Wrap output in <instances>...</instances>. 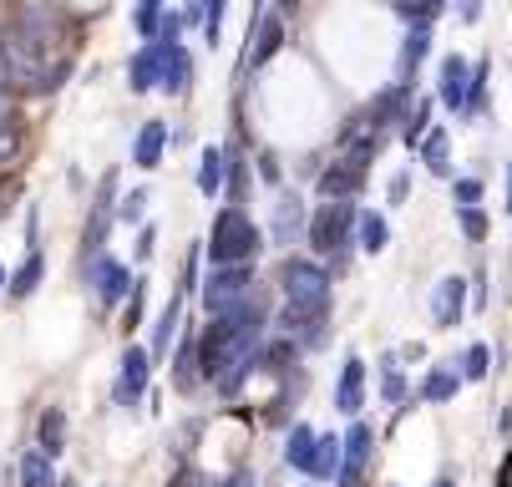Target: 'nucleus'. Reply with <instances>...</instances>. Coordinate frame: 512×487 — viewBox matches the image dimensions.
I'll use <instances>...</instances> for the list:
<instances>
[{
    "instance_id": "obj_12",
    "label": "nucleus",
    "mask_w": 512,
    "mask_h": 487,
    "mask_svg": "<svg viewBox=\"0 0 512 487\" xmlns=\"http://www.w3.org/2000/svg\"><path fill=\"white\" fill-rule=\"evenodd\" d=\"M406 112H411V82H396L391 92H381V97L371 102V112H365V127L381 132V127H391V122H406Z\"/></svg>"
},
{
    "instance_id": "obj_9",
    "label": "nucleus",
    "mask_w": 512,
    "mask_h": 487,
    "mask_svg": "<svg viewBox=\"0 0 512 487\" xmlns=\"http://www.w3.org/2000/svg\"><path fill=\"white\" fill-rule=\"evenodd\" d=\"M436 92H442V102L452 112H467V102H472V61L467 56H447L442 77H436Z\"/></svg>"
},
{
    "instance_id": "obj_31",
    "label": "nucleus",
    "mask_w": 512,
    "mask_h": 487,
    "mask_svg": "<svg viewBox=\"0 0 512 487\" xmlns=\"http://www.w3.org/2000/svg\"><path fill=\"white\" fill-rule=\"evenodd\" d=\"M457 386H462L457 366H452V371H431V376H426V386H421V396H426V401H452V396H457Z\"/></svg>"
},
{
    "instance_id": "obj_48",
    "label": "nucleus",
    "mask_w": 512,
    "mask_h": 487,
    "mask_svg": "<svg viewBox=\"0 0 512 487\" xmlns=\"http://www.w3.org/2000/svg\"><path fill=\"white\" fill-rule=\"evenodd\" d=\"M279 11H284V16H295V11H300V0H279Z\"/></svg>"
},
{
    "instance_id": "obj_39",
    "label": "nucleus",
    "mask_w": 512,
    "mask_h": 487,
    "mask_svg": "<svg viewBox=\"0 0 512 487\" xmlns=\"http://www.w3.org/2000/svg\"><path fill=\"white\" fill-rule=\"evenodd\" d=\"M381 396H386V401H401V396H406V381H401L396 361H386V376H381Z\"/></svg>"
},
{
    "instance_id": "obj_18",
    "label": "nucleus",
    "mask_w": 512,
    "mask_h": 487,
    "mask_svg": "<svg viewBox=\"0 0 512 487\" xmlns=\"http://www.w3.org/2000/svg\"><path fill=\"white\" fill-rule=\"evenodd\" d=\"M279 46H284V21H279V16H259V41L249 46L244 66H264Z\"/></svg>"
},
{
    "instance_id": "obj_24",
    "label": "nucleus",
    "mask_w": 512,
    "mask_h": 487,
    "mask_svg": "<svg viewBox=\"0 0 512 487\" xmlns=\"http://www.w3.org/2000/svg\"><path fill=\"white\" fill-rule=\"evenodd\" d=\"M41 274H46V259H41V249H31V254H26V264H21V269L11 274L6 295H11V300H26V295H31V290L41 285Z\"/></svg>"
},
{
    "instance_id": "obj_37",
    "label": "nucleus",
    "mask_w": 512,
    "mask_h": 487,
    "mask_svg": "<svg viewBox=\"0 0 512 487\" xmlns=\"http://www.w3.org/2000/svg\"><path fill=\"white\" fill-rule=\"evenodd\" d=\"M462 376L467 381H482L487 376V345H472V351L462 356Z\"/></svg>"
},
{
    "instance_id": "obj_26",
    "label": "nucleus",
    "mask_w": 512,
    "mask_h": 487,
    "mask_svg": "<svg viewBox=\"0 0 512 487\" xmlns=\"http://www.w3.org/2000/svg\"><path fill=\"white\" fill-rule=\"evenodd\" d=\"M51 462H56V457L41 452V447L26 452V457H21V487H56V467H51Z\"/></svg>"
},
{
    "instance_id": "obj_50",
    "label": "nucleus",
    "mask_w": 512,
    "mask_h": 487,
    "mask_svg": "<svg viewBox=\"0 0 512 487\" xmlns=\"http://www.w3.org/2000/svg\"><path fill=\"white\" fill-rule=\"evenodd\" d=\"M6 285H11V280H6V264H0V295H6Z\"/></svg>"
},
{
    "instance_id": "obj_30",
    "label": "nucleus",
    "mask_w": 512,
    "mask_h": 487,
    "mask_svg": "<svg viewBox=\"0 0 512 487\" xmlns=\"http://www.w3.org/2000/svg\"><path fill=\"white\" fill-rule=\"evenodd\" d=\"M289 361H295V340H274V345H259V371H289Z\"/></svg>"
},
{
    "instance_id": "obj_6",
    "label": "nucleus",
    "mask_w": 512,
    "mask_h": 487,
    "mask_svg": "<svg viewBox=\"0 0 512 487\" xmlns=\"http://www.w3.org/2000/svg\"><path fill=\"white\" fill-rule=\"evenodd\" d=\"M87 280H92V290H97V300L102 305H117V300H127L132 295V274L117 264V259H107V254H92L87 259Z\"/></svg>"
},
{
    "instance_id": "obj_49",
    "label": "nucleus",
    "mask_w": 512,
    "mask_h": 487,
    "mask_svg": "<svg viewBox=\"0 0 512 487\" xmlns=\"http://www.w3.org/2000/svg\"><path fill=\"white\" fill-rule=\"evenodd\" d=\"M507 214H512V168H507Z\"/></svg>"
},
{
    "instance_id": "obj_3",
    "label": "nucleus",
    "mask_w": 512,
    "mask_h": 487,
    "mask_svg": "<svg viewBox=\"0 0 512 487\" xmlns=\"http://www.w3.org/2000/svg\"><path fill=\"white\" fill-rule=\"evenodd\" d=\"M279 285L289 295V310H305V315H325L330 310V274L310 259H289Z\"/></svg>"
},
{
    "instance_id": "obj_15",
    "label": "nucleus",
    "mask_w": 512,
    "mask_h": 487,
    "mask_svg": "<svg viewBox=\"0 0 512 487\" xmlns=\"http://www.w3.org/2000/svg\"><path fill=\"white\" fill-rule=\"evenodd\" d=\"M163 46H168V56H163V92L168 97H183L188 82H193V56L178 41H163Z\"/></svg>"
},
{
    "instance_id": "obj_35",
    "label": "nucleus",
    "mask_w": 512,
    "mask_h": 487,
    "mask_svg": "<svg viewBox=\"0 0 512 487\" xmlns=\"http://www.w3.org/2000/svg\"><path fill=\"white\" fill-rule=\"evenodd\" d=\"M457 219H462V234H467L472 244H482V239H487V214H482V208L462 203V208H457Z\"/></svg>"
},
{
    "instance_id": "obj_38",
    "label": "nucleus",
    "mask_w": 512,
    "mask_h": 487,
    "mask_svg": "<svg viewBox=\"0 0 512 487\" xmlns=\"http://www.w3.org/2000/svg\"><path fill=\"white\" fill-rule=\"evenodd\" d=\"M142 305H148V280H137V285H132V300H127V330H137Z\"/></svg>"
},
{
    "instance_id": "obj_21",
    "label": "nucleus",
    "mask_w": 512,
    "mask_h": 487,
    "mask_svg": "<svg viewBox=\"0 0 512 487\" xmlns=\"http://www.w3.org/2000/svg\"><path fill=\"white\" fill-rule=\"evenodd\" d=\"M36 447L41 452H51V457H61L66 452V411L61 406H51V411H41V427H36Z\"/></svg>"
},
{
    "instance_id": "obj_2",
    "label": "nucleus",
    "mask_w": 512,
    "mask_h": 487,
    "mask_svg": "<svg viewBox=\"0 0 512 487\" xmlns=\"http://www.w3.org/2000/svg\"><path fill=\"white\" fill-rule=\"evenodd\" d=\"M259 244H264V234L244 208H224L213 219V234H208V259L213 264H249L259 254Z\"/></svg>"
},
{
    "instance_id": "obj_32",
    "label": "nucleus",
    "mask_w": 512,
    "mask_h": 487,
    "mask_svg": "<svg viewBox=\"0 0 512 487\" xmlns=\"http://www.w3.org/2000/svg\"><path fill=\"white\" fill-rule=\"evenodd\" d=\"M132 26H137V36H158V26H163V0H137V11H132Z\"/></svg>"
},
{
    "instance_id": "obj_45",
    "label": "nucleus",
    "mask_w": 512,
    "mask_h": 487,
    "mask_svg": "<svg viewBox=\"0 0 512 487\" xmlns=\"http://www.w3.org/2000/svg\"><path fill=\"white\" fill-rule=\"evenodd\" d=\"M477 16H482V0H462V21H467V26H472V21H477Z\"/></svg>"
},
{
    "instance_id": "obj_27",
    "label": "nucleus",
    "mask_w": 512,
    "mask_h": 487,
    "mask_svg": "<svg viewBox=\"0 0 512 487\" xmlns=\"http://www.w3.org/2000/svg\"><path fill=\"white\" fill-rule=\"evenodd\" d=\"M355 234H360V249H365V254H381V249L391 244V224H386L381 214H360Z\"/></svg>"
},
{
    "instance_id": "obj_23",
    "label": "nucleus",
    "mask_w": 512,
    "mask_h": 487,
    "mask_svg": "<svg viewBox=\"0 0 512 487\" xmlns=\"http://www.w3.org/2000/svg\"><path fill=\"white\" fill-rule=\"evenodd\" d=\"M26 148V132H21V117L16 112H0V173H6Z\"/></svg>"
},
{
    "instance_id": "obj_11",
    "label": "nucleus",
    "mask_w": 512,
    "mask_h": 487,
    "mask_svg": "<svg viewBox=\"0 0 512 487\" xmlns=\"http://www.w3.org/2000/svg\"><path fill=\"white\" fill-rule=\"evenodd\" d=\"M365 168H371V163H365L360 153H345L335 168L320 173V193H325V198H350V193H360V188H365Z\"/></svg>"
},
{
    "instance_id": "obj_43",
    "label": "nucleus",
    "mask_w": 512,
    "mask_h": 487,
    "mask_svg": "<svg viewBox=\"0 0 512 487\" xmlns=\"http://www.w3.org/2000/svg\"><path fill=\"white\" fill-rule=\"evenodd\" d=\"M213 487H254V477H249V472H234V477H224V482H213Z\"/></svg>"
},
{
    "instance_id": "obj_41",
    "label": "nucleus",
    "mask_w": 512,
    "mask_h": 487,
    "mask_svg": "<svg viewBox=\"0 0 512 487\" xmlns=\"http://www.w3.org/2000/svg\"><path fill=\"white\" fill-rule=\"evenodd\" d=\"M457 198H462V203H477V198H482V183H477V178H462V183H457Z\"/></svg>"
},
{
    "instance_id": "obj_20",
    "label": "nucleus",
    "mask_w": 512,
    "mask_h": 487,
    "mask_svg": "<svg viewBox=\"0 0 512 487\" xmlns=\"http://www.w3.org/2000/svg\"><path fill=\"white\" fill-rule=\"evenodd\" d=\"M300 224H305V208H300V193H284L279 203H274V239L279 244H289L300 234Z\"/></svg>"
},
{
    "instance_id": "obj_36",
    "label": "nucleus",
    "mask_w": 512,
    "mask_h": 487,
    "mask_svg": "<svg viewBox=\"0 0 512 487\" xmlns=\"http://www.w3.org/2000/svg\"><path fill=\"white\" fill-rule=\"evenodd\" d=\"M224 6H229V0H208V16H203V36H208V46L224 36Z\"/></svg>"
},
{
    "instance_id": "obj_22",
    "label": "nucleus",
    "mask_w": 512,
    "mask_h": 487,
    "mask_svg": "<svg viewBox=\"0 0 512 487\" xmlns=\"http://www.w3.org/2000/svg\"><path fill=\"white\" fill-rule=\"evenodd\" d=\"M426 51H431V26H411L406 31V46H401V66H396L401 82H411V72L426 61Z\"/></svg>"
},
{
    "instance_id": "obj_17",
    "label": "nucleus",
    "mask_w": 512,
    "mask_h": 487,
    "mask_svg": "<svg viewBox=\"0 0 512 487\" xmlns=\"http://www.w3.org/2000/svg\"><path fill=\"white\" fill-rule=\"evenodd\" d=\"M224 178H229V153L208 148V153L198 158V193H203V198H218V193H224Z\"/></svg>"
},
{
    "instance_id": "obj_8",
    "label": "nucleus",
    "mask_w": 512,
    "mask_h": 487,
    "mask_svg": "<svg viewBox=\"0 0 512 487\" xmlns=\"http://www.w3.org/2000/svg\"><path fill=\"white\" fill-rule=\"evenodd\" d=\"M345 442V462H340V487H355L360 477H365V462H371V442H376V432L365 427V422H350V432L340 437Z\"/></svg>"
},
{
    "instance_id": "obj_10",
    "label": "nucleus",
    "mask_w": 512,
    "mask_h": 487,
    "mask_svg": "<svg viewBox=\"0 0 512 487\" xmlns=\"http://www.w3.org/2000/svg\"><path fill=\"white\" fill-rule=\"evenodd\" d=\"M462 310H467V280H462V274L436 280V290H431V320L442 325V330H452L462 320Z\"/></svg>"
},
{
    "instance_id": "obj_7",
    "label": "nucleus",
    "mask_w": 512,
    "mask_h": 487,
    "mask_svg": "<svg viewBox=\"0 0 512 487\" xmlns=\"http://www.w3.org/2000/svg\"><path fill=\"white\" fill-rule=\"evenodd\" d=\"M117 401L132 406L142 391H148V376H153V351H142V345H127L122 361H117Z\"/></svg>"
},
{
    "instance_id": "obj_16",
    "label": "nucleus",
    "mask_w": 512,
    "mask_h": 487,
    "mask_svg": "<svg viewBox=\"0 0 512 487\" xmlns=\"http://www.w3.org/2000/svg\"><path fill=\"white\" fill-rule=\"evenodd\" d=\"M163 148H168V127L163 122H148L137 132V143H132V163L137 168H158L163 163Z\"/></svg>"
},
{
    "instance_id": "obj_42",
    "label": "nucleus",
    "mask_w": 512,
    "mask_h": 487,
    "mask_svg": "<svg viewBox=\"0 0 512 487\" xmlns=\"http://www.w3.org/2000/svg\"><path fill=\"white\" fill-rule=\"evenodd\" d=\"M193 280H198V249L188 254V269H183V290H193Z\"/></svg>"
},
{
    "instance_id": "obj_13",
    "label": "nucleus",
    "mask_w": 512,
    "mask_h": 487,
    "mask_svg": "<svg viewBox=\"0 0 512 487\" xmlns=\"http://www.w3.org/2000/svg\"><path fill=\"white\" fill-rule=\"evenodd\" d=\"M163 56H168V46L163 41H153V46H142L137 56H132V92H148V87H163Z\"/></svg>"
},
{
    "instance_id": "obj_4",
    "label": "nucleus",
    "mask_w": 512,
    "mask_h": 487,
    "mask_svg": "<svg viewBox=\"0 0 512 487\" xmlns=\"http://www.w3.org/2000/svg\"><path fill=\"white\" fill-rule=\"evenodd\" d=\"M254 295V269L249 264H213L203 280V305L208 315H229L234 305H244Z\"/></svg>"
},
{
    "instance_id": "obj_19",
    "label": "nucleus",
    "mask_w": 512,
    "mask_h": 487,
    "mask_svg": "<svg viewBox=\"0 0 512 487\" xmlns=\"http://www.w3.org/2000/svg\"><path fill=\"white\" fill-rule=\"evenodd\" d=\"M178 325H183V295H173V300L163 305L158 325H153V361H163V356H168V345H173Z\"/></svg>"
},
{
    "instance_id": "obj_25",
    "label": "nucleus",
    "mask_w": 512,
    "mask_h": 487,
    "mask_svg": "<svg viewBox=\"0 0 512 487\" xmlns=\"http://www.w3.org/2000/svg\"><path fill=\"white\" fill-rule=\"evenodd\" d=\"M340 462H345V442H335V437H320V442H315V462H310V477L330 482V477H340Z\"/></svg>"
},
{
    "instance_id": "obj_14",
    "label": "nucleus",
    "mask_w": 512,
    "mask_h": 487,
    "mask_svg": "<svg viewBox=\"0 0 512 487\" xmlns=\"http://www.w3.org/2000/svg\"><path fill=\"white\" fill-rule=\"evenodd\" d=\"M360 401H365V361H360V356H350V361H345V371H340V386H335V411L355 416V411H360Z\"/></svg>"
},
{
    "instance_id": "obj_29",
    "label": "nucleus",
    "mask_w": 512,
    "mask_h": 487,
    "mask_svg": "<svg viewBox=\"0 0 512 487\" xmlns=\"http://www.w3.org/2000/svg\"><path fill=\"white\" fill-rule=\"evenodd\" d=\"M173 381H178V391H193V386H198V345H193V335L183 340V351H178Z\"/></svg>"
},
{
    "instance_id": "obj_5",
    "label": "nucleus",
    "mask_w": 512,
    "mask_h": 487,
    "mask_svg": "<svg viewBox=\"0 0 512 487\" xmlns=\"http://www.w3.org/2000/svg\"><path fill=\"white\" fill-rule=\"evenodd\" d=\"M355 224H360V214H355L345 198L320 203V208H315V219H310V244H315V254H345Z\"/></svg>"
},
{
    "instance_id": "obj_44",
    "label": "nucleus",
    "mask_w": 512,
    "mask_h": 487,
    "mask_svg": "<svg viewBox=\"0 0 512 487\" xmlns=\"http://www.w3.org/2000/svg\"><path fill=\"white\" fill-rule=\"evenodd\" d=\"M259 173H264V178H269V183H279V163H274V158H269V153H264V158H259Z\"/></svg>"
},
{
    "instance_id": "obj_46",
    "label": "nucleus",
    "mask_w": 512,
    "mask_h": 487,
    "mask_svg": "<svg viewBox=\"0 0 512 487\" xmlns=\"http://www.w3.org/2000/svg\"><path fill=\"white\" fill-rule=\"evenodd\" d=\"M497 487H512V452L502 457V472H497Z\"/></svg>"
},
{
    "instance_id": "obj_1",
    "label": "nucleus",
    "mask_w": 512,
    "mask_h": 487,
    "mask_svg": "<svg viewBox=\"0 0 512 487\" xmlns=\"http://www.w3.org/2000/svg\"><path fill=\"white\" fill-rule=\"evenodd\" d=\"M77 61V21L56 0H21L0 26V77L26 97H46L71 77Z\"/></svg>"
},
{
    "instance_id": "obj_40",
    "label": "nucleus",
    "mask_w": 512,
    "mask_h": 487,
    "mask_svg": "<svg viewBox=\"0 0 512 487\" xmlns=\"http://www.w3.org/2000/svg\"><path fill=\"white\" fill-rule=\"evenodd\" d=\"M142 208H148V193H127L122 208H117V219H122V224H137V219H142Z\"/></svg>"
},
{
    "instance_id": "obj_34",
    "label": "nucleus",
    "mask_w": 512,
    "mask_h": 487,
    "mask_svg": "<svg viewBox=\"0 0 512 487\" xmlns=\"http://www.w3.org/2000/svg\"><path fill=\"white\" fill-rule=\"evenodd\" d=\"M421 153H426V168H431L436 178L452 173V168H447V137H442V132H426V148H421Z\"/></svg>"
},
{
    "instance_id": "obj_51",
    "label": "nucleus",
    "mask_w": 512,
    "mask_h": 487,
    "mask_svg": "<svg viewBox=\"0 0 512 487\" xmlns=\"http://www.w3.org/2000/svg\"><path fill=\"white\" fill-rule=\"evenodd\" d=\"M431 487H457V482H452V477H436V482H431Z\"/></svg>"
},
{
    "instance_id": "obj_28",
    "label": "nucleus",
    "mask_w": 512,
    "mask_h": 487,
    "mask_svg": "<svg viewBox=\"0 0 512 487\" xmlns=\"http://www.w3.org/2000/svg\"><path fill=\"white\" fill-rule=\"evenodd\" d=\"M315 432L310 427H295V432H289V447H284V462L289 467H300V472H310V462H315Z\"/></svg>"
},
{
    "instance_id": "obj_33",
    "label": "nucleus",
    "mask_w": 512,
    "mask_h": 487,
    "mask_svg": "<svg viewBox=\"0 0 512 487\" xmlns=\"http://www.w3.org/2000/svg\"><path fill=\"white\" fill-rule=\"evenodd\" d=\"M426 122H431V102L421 97V102L406 112V127H401V137H406L411 148H416V143H426Z\"/></svg>"
},
{
    "instance_id": "obj_47",
    "label": "nucleus",
    "mask_w": 512,
    "mask_h": 487,
    "mask_svg": "<svg viewBox=\"0 0 512 487\" xmlns=\"http://www.w3.org/2000/svg\"><path fill=\"white\" fill-rule=\"evenodd\" d=\"M193 482H198V472H193V467H183V472H178L168 487H193Z\"/></svg>"
}]
</instances>
